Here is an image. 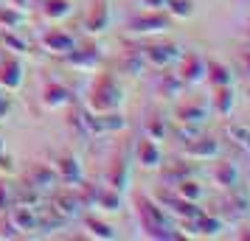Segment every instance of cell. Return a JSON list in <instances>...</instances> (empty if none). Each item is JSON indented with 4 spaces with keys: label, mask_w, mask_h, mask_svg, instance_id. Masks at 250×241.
Returning <instances> with one entry per match:
<instances>
[{
    "label": "cell",
    "mask_w": 250,
    "mask_h": 241,
    "mask_svg": "<svg viewBox=\"0 0 250 241\" xmlns=\"http://www.w3.org/2000/svg\"><path fill=\"white\" fill-rule=\"evenodd\" d=\"M17 171V166H14V160L6 154V149H0V174H6V177H12V174Z\"/></svg>",
    "instance_id": "ab89813d"
},
{
    "label": "cell",
    "mask_w": 250,
    "mask_h": 241,
    "mask_svg": "<svg viewBox=\"0 0 250 241\" xmlns=\"http://www.w3.org/2000/svg\"><path fill=\"white\" fill-rule=\"evenodd\" d=\"M225 132L233 143H239L245 151H250V127H245V124H228Z\"/></svg>",
    "instance_id": "8d00e7d4"
},
{
    "label": "cell",
    "mask_w": 250,
    "mask_h": 241,
    "mask_svg": "<svg viewBox=\"0 0 250 241\" xmlns=\"http://www.w3.org/2000/svg\"><path fill=\"white\" fill-rule=\"evenodd\" d=\"M214 213L222 219V222H239V219L250 216V194L242 185L230 188V191H225V196L216 202Z\"/></svg>",
    "instance_id": "8992f818"
},
{
    "label": "cell",
    "mask_w": 250,
    "mask_h": 241,
    "mask_svg": "<svg viewBox=\"0 0 250 241\" xmlns=\"http://www.w3.org/2000/svg\"><path fill=\"white\" fill-rule=\"evenodd\" d=\"M6 219L14 224V230H17L20 236L37 233V207L14 202V205H9V210H6Z\"/></svg>",
    "instance_id": "ffe728a7"
},
{
    "label": "cell",
    "mask_w": 250,
    "mask_h": 241,
    "mask_svg": "<svg viewBox=\"0 0 250 241\" xmlns=\"http://www.w3.org/2000/svg\"><path fill=\"white\" fill-rule=\"evenodd\" d=\"M110 20H113L110 0H90V6L84 12V20H82V28L87 34H104L110 28Z\"/></svg>",
    "instance_id": "7c38bea8"
},
{
    "label": "cell",
    "mask_w": 250,
    "mask_h": 241,
    "mask_svg": "<svg viewBox=\"0 0 250 241\" xmlns=\"http://www.w3.org/2000/svg\"><path fill=\"white\" fill-rule=\"evenodd\" d=\"M205 81L211 87H225V84H233V73L228 65L216 62V59H205Z\"/></svg>",
    "instance_id": "4316f807"
},
{
    "label": "cell",
    "mask_w": 250,
    "mask_h": 241,
    "mask_svg": "<svg viewBox=\"0 0 250 241\" xmlns=\"http://www.w3.org/2000/svg\"><path fill=\"white\" fill-rule=\"evenodd\" d=\"M48 202L57 207V210H62L70 222H73V219H82V216H84V210H87V205H84V199H82V194H79V188H76V185H68V188H54V191L48 194Z\"/></svg>",
    "instance_id": "ba28073f"
},
{
    "label": "cell",
    "mask_w": 250,
    "mask_h": 241,
    "mask_svg": "<svg viewBox=\"0 0 250 241\" xmlns=\"http://www.w3.org/2000/svg\"><path fill=\"white\" fill-rule=\"evenodd\" d=\"M135 210H138V224H141V233L152 241H174V239H183L177 230L171 227V222L166 216V210L152 199V196L141 194L135 196Z\"/></svg>",
    "instance_id": "6da1fadb"
},
{
    "label": "cell",
    "mask_w": 250,
    "mask_h": 241,
    "mask_svg": "<svg viewBox=\"0 0 250 241\" xmlns=\"http://www.w3.org/2000/svg\"><path fill=\"white\" fill-rule=\"evenodd\" d=\"M141 54L149 68H171V65H177L183 51L174 42H149V45H141Z\"/></svg>",
    "instance_id": "30bf717a"
},
{
    "label": "cell",
    "mask_w": 250,
    "mask_h": 241,
    "mask_svg": "<svg viewBox=\"0 0 250 241\" xmlns=\"http://www.w3.org/2000/svg\"><path fill=\"white\" fill-rule=\"evenodd\" d=\"M23 79H25L23 59L17 54H0V90H6V93L20 90Z\"/></svg>",
    "instance_id": "9c48e42d"
},
{
    "label": "cell",
    "mask_w": 250,
    "mask_h": 241,
    "mask_svg": "<svg viewBox=\"0 0 250 241\" xmlns=\"http://www.w3.org/2000/svg\"><path fill=\"white\" fill-rule=\"evenodd\" d=\"M54 171H57L59 183L62 185H79L84 180V168H82V163L76 154H70V151H59L57 160H54Z\"/></svg>",
    "instance_id": "9a60e30c"
},
{
    "label": "cell",
    "mask_w": 250,
    "mask_h": 241,
    "mask_svg": "<svg viewBox=\"0 0 250 241\" xmlns=\"http://www.w3.org/2000/svg\"><path fill=\"white\" fill-rule=\"evenodd\" d=\"M59 59L76 70H96L104 62V51L99 45H82V48L76 45V48H70L68 54H62Z\"/></svg>",
    "instance_id": "8fae6325"
},
{
    "label": "cell",
    "mask_w": 250,
    "mask_h": 241,
    "mask_svg": "<svg viewBox=\"0 0 250 241\" xmlns=\"http://www.w3.org/2000/svg\"><path fill=\"white\" fill-rule=\"evenodd\" d=\"M3 3H6V6H14V9H28V0H3Z\"/></svg>",
    "instance_id": "ee69618b"
},
{
    "label": "cell",
    "mask_w": 250,
    "mask_h": 241,
    "mask_svg": "<svg viewBox=\"0 0 250 241\" xmlns=\"http://www.w3.org/2000/svg\"><path fill=\"white\" fill-rule=\"evenodd\" d=\"M129 177H132V168H129V154L121 151V154H115L110 166H107V171H104V185H110L113 191L118 194H124L126 188H129Z\"/></svg>",
    "instance_id": "4fadbf2b"
},
{
    "label": "cell",
    "mask_w": 250,
    "mask_h": 241,
    "mask_svg": "<svg viewBox=\"0 0 250 241\" xmlns=\"http://www.w3.org/2000/svg\"><path fill=\"white\" fill-rule=\"evenodd\" d=\"M0 149H6V143H3V135H0Z\"/></svg>",
    "instance_id": "f6af8a7d"
},
{
    "label": "cell",
    "mask_w": 250,
    "mask_h": 241,
    "mask_svg": "<svg viewBox=\"0 0 250 241\" xmlns=\"http://www.w3.org/2000/svg\"><path fill=\"white\" fill-rule=\"evenodd\" d=\"M70 12H73L70 0H40V14L51 23H59V20L70 17Z\"/></svg>",
    "instance_id": "83f0119b"
},
{
    "label": "cell",
    "mask_w": 250,
    "mask_h": 241,
    "mask_svg": "<svg viewBox=\"0 0 250 241\" xmlns=\"http://www.w3.org/2000/svg\"><path fill=\"white\" fill-rule=\"evenodd\" d=\"M9 112H12V98H9V95H0V121Z\"/></svg>",
    "instance_id": "b9f144b4"
},
{
    "label": "cell",
    "mask_w": 250,
    "mask_h": 241,
    "mask_svg": "<svg viewBox=\"0 0 250 241\" xmlns=\"http://www.w3.org/2000/svg\"><path fill=\"white\" fill-rule=\"evenodd\" d=\"M194 174V166H188V163H166L163 166V171H160V185H174V183H180L183 177H191Z\"/></svg>",
    "instance_id": "4dcf8cb0"
},
{
    "label": "cell",
    "mask_w": 250,
    "mask_h": 241,
    "mask_svg": "<svg viewBox=\"0 0 250 241\" xmlns=\"http://www.w3.org/2000/svg\"><path fill=\"white\" fill-rule=\"evenodd\" d=\"M12 205V199H9V191H6V183H0V213H6Z\"/></svg>",
    "instance_id": "60d3db41"
},
{
    "label": "cell",
    "mask_w": 250,
    "mask_h": 241,
    "mask_svg": "<svg viewBox=\"0 0 250 241\" xmlns=\"http://www.w3.org/2000/svg\"><path fill=\"white\" fill-rule=\"evenodd\" d=\"M82 115V132L84 138H99V135H110V132H118V129L126 127V118L118 110L115 112H90V110H79Z\"/></svg>",
    "instance_id": "277c9868"
},
{
    "label": "cell",
    "mask_w": 250,
    "mask_h": 241,
    "mask_svg": "<svg viewBox=\"0 0 250 241\" xmlns=\"http://www.w3.org/2000/svg\"><path fill=\"white\" fill-rule=\"evenodd\" d=\"M0 3H3V0H0Z\"/></svg>",
    "instance_id": "bcb514c9"
},
{
    "label": "cell",
    "mask_w": 250,
    "mask_h": 241,
    "mask_svg": "<svg viewBox=\"0 0 250 241\" xmlns=\"http://www.w3.org/2000/svg\"><path fill=\"white\" fill-rule=\"evenodd\" d=\"M236 68H239V73H242V76L250 81V45L239 48V54H236Z\"/></svg>",
    "instance_id": "f35d334b"
},
{
    "label": "cell",
    "mask_w": 250,
    "mask_h": 241,
    "mask_svg": "<svg viewBox=\"0 0 250 241\" xmlns=\"http://www.w3.org/2000/svg\"><path fill=\"white\" fill-rule=\"evenodd\" d=\"M169 124L163 121V115L160 112H149L146 124H144V135H149L152 140H163L166 135H169Z\"/></svg>",
    "instance_id": "e575fe53"
},
{
    "label": "cell",
    "mask_w": 250,
    "mask_h": 241,
    "mask_svg": "<svg viewBox=\"0 0 250 241\" xmlns=\"http://www.w3.org/2000/svg\"><path fill=\"white\" fill-rule=\"evenodd\" d=\"M25 23H28V14H25L23 9H14V6H6V3H0V28L20 31Z\"/></svg>",
    "instance_id": "f546056e"
},
{
    "label": "cell",
    "mask_w": 250,
    "mask_h": 241,
    "mask_svg": "<svg viewBox=\"0 0 250 241\" xmlns=\"http://www.w3.org/2000/svg\"><path fill=\"white\" fill-rule=\"evenodd\" d=\"M135 160L141 163V168L146 171H155L163 166V151H160L158 140H152L149 135H141L135 143Z\"/></svg>",
    "instance_id": "d6986e66"
},
{
    "label": "cell",
    "mask_w": 250,
    "mask_h": 241,
    "mask_svg": "<svg viewBox=\"0 0 250 241\" xmlns=\"http://www.w3.org/2000/svg\"><path fill=\"white\" fill-rule=\"evenodd\" d=\"M37 3H40V0H37Z\"/></svg>",
    "instance_id": "c3c4849f"
},
{
    "label": "cell",
    "mask_w": 250,
    "mask_h": 241,
    "mask_svg": "<svg viewBox=\"0 0 250 241\" xmlns=\"http://www.w3.org/2000/svg\"><path fill=\"white\" fill-rule=\"evenodd\" d=\"M239 180H242V174H239L236 163L219 160V163L211 166V183H214L219 191H230V188H236Z\"/></svg>",
    "instance_id": "cb8c5ba5"
},
{
    "label": "cell",
    "mask_w": 250,
    "mask_h": 241,
    "mask_svg": "<svg viewBox=\"0 0 250 241\" xmlns=\"http://www.w3.org/2000/svg\"><path fill=\"white\" fill-rule=\"evenodd\" d=\"M25 185H31L40 194L48 196L54 188H59V177L48 163H34V166H28V171H25Z\"/></svg>",
    "instance_id": "2e32d148"
},
{
    "label": "cell",
    "mask_w": 250,
    "mask_h": 241,
    "mask_svg": "<svg viewBox=\"0 0 250 241\" xmlns=\"http://www.w3.org/2000/svg\"><path fill=\"white\" fill-rule=\"evenodd\" d=\"M141 3H144L146 9H166V3H169V0H141Z\"/></svg>",
    "instance_id": "7bdbcfd3"
},
{
    "label": "cell",
    "mask_w": 250,
    "mask_h": 241,
    "mask_svg": "<svg viewBox=\"0 0 250 241\" xmlns=\"http://www.w3.org/2000/svg\"><path fill=\"white\" fill-rule=\"evenodd\" d=\"M40 98L45 104L48 110H62V107H73V90L62 81H54V79H45L42 81V93Z\"/></svg>",
    "instance_id": "e0dca14e"
},
{
    "label": "cell",
    "mask_w": 250,
    "mask_h": 241,
    "mask_svg": "<svg viewBox=\"0 0 250 241\" xmlns=\"http://www.w3.org/2000/svg\"><path fill=\"white\" fill-rule=\"evenodd\" d=\"M0 42H3V48L9 51V54H17V56H23V54H28L31 51V42L25 39V37H20L17 31H0Z\"/></svg>",
    "instance_id": "836d02e7"
},
{
    "label": "cell",
    "mask_w": 250,
    "mask_h": 241,
    "mask_svg": "<svg viewBox=\"0 0 250 241\" xmlns=\"http://www.w3.org/2000/svg\"><path fill=\"white\" fill-rule=\"evenodd\" d=\"M0 95H3V93H0Z\"/></svg>",
    "instance_id": "7dc6e473"
},
{
    "label": "cell",
    "mask_w": 250,
    "mask_h": 241,
    "mask_svg": "<svg viewBox=\"0 0 250 241\" xmlns=\"http://www.w3.org/2000/svg\"><path fill=\"white\" fill-rule=\"evenodd\" d=\"M171 191L177 196H183V199H188V202H203L205 199V188L194 177H183L180 183H174V185H169Z\"/></svg>",
    "instance_id": "f1b7e54d"
},
{
    "label": "cell",
    "mask_w": 250,
    "mask_h": 241,
    "mask_svg": "<svg viewBox=\"0 0 250 241\" xmlns=\"http://www.w3.org/2000/svg\"><path fill=\"white\" fill-rule=\"evenodd\" d=\"M40 45H42V51H48V54L62 56V54H68L70 48H76V37L68 34V31H62V28H45V31L40 34Z\"/></svg>",
    "instance_id": "ac0fdd59"
},
{
    "label": "cell",
    "mask_w": 250,
    "mask_h": 241,
    "mask_svg": "<svg viewBox=\"0 0 250 241\" xmlns=\"http://www.w3.org/2000/svg\"><path fill=\"white\" fill-rule=\"evenodd\" d=\"M180 70H177V76L186 81V87H191V84H200L205 81V59L200 54H180Z\"/></svg>",
    "instance_id": "44dd1931"
},
{
    "label": "cell",
    "mask_w": 250,
    "mask_h": 241,
    "mask_svg": "<svg viewBox=\"0 0 250 241\" xmlns=\"http://www.w3.org/2000/svg\"><path fill=\"white\" fill-rule=\"evenodd\" d=\"M152 199H155V202L169 213V216H177L180 222H186V219H197L200 213H203L200 202H188V199L177 196L171 188H163V185H160V191L152 196Z\"/></svg>",
    "instance_id": "52a82bcc"
},
{
    "label": "cell",
    "mask_w": 250,
    "mask_h": 241,
    "mask_svg": "<svg viewBox=\"0 0 250 241\" xmlns=\"http://www.w3.org/2000/svg\"><path fill=\"white\" fill-rule=\"evenodd\" d=\"M84 219V227H87V233H90L93 239H99V241H115L118 239V230L110 227L107 222H102V219H96V216H82Z\"/></svg>",
    "instance_id": "d6a6232c"
},
{
    "label": "cell",
    "mask_w": 250,
    "mask_h": 241,
    "mask_svg": "<svg viewBox=\"0 0 250 241\" xmlns=\"http://www.w3.org/2000/svg\"><path fill=\"white\" fill-rule=\"evenodd\" d=\"M183 154H186L188 160H216V157L222 154V146H219V140H216V138H211V135L200 132L197 138L186 140Z\"/></svg>",
    "instance_id": "5bb4252c"
},
{
    "label": "cell",
    "mask_w": 250,
    "mask_h": 241,
    "mask_svg": "<svg viewBox=\"0 0 250 241\" xmlns=\"http://www.w3.org/2000/svg\"><path fill=\"white\" fill-rule=\"evenodd\" d=\"M84 104H87L90 112H115V110L124 104V87L118 84V79H115L113 73L102 70V73L90 81Z\"/></svg>",
    "instance_id": "7a4b0ae2"
},
{
    "label": "cell",
    "mask_w": 250,
    "mask_h": 241,
    "mask_svg": "<svg viewBox=\"0 0 250 241\" xmlns=\"http://www.w3.org/2000/svg\"><path fill=\"white\" fill-rule=\"evenodd\" d=\"M158 93L163 98H180L183 93H186V81L177 73H163L158 81Z\"/></svg>",
    "instance_id": "1f68e13d"
},
{
    "label": "cell",
    "mask_w": 250,
    "mask_h": 241,
    "mask_svg": "<svg viewBox=\"0 0 250 241\" xmlns=\"http://www.w3.org/2000/svg\"><path fill=\"white\" fill-rule=\"evenodd\" d=\"M76 188H79V194L87 207H96V210H104V213H118L124 207L121 194L113 191L110 185H90L87 180H82Z\"/></svg>",
    "instance_id": "3957f363"
},
{
    "label": "cell",
    "mask_w": 250,
    "mask_h": 241,
    "mask_svg": "<svg viewBox=\"0 0 250 241\" xmlns=\"http://www.w3.org/2000/svg\"><path fill=\"white\" fill-rule=\"evenodd\" d=\"M208 104L203 98H197V101H186V104H177V110H174V121H180V124H191V127H203L205 121H208Z\"/></svg>",
    "instance_id": "603a6c76"
},
{
    "label": "cell",
    "mask_w": 250,
    "mask_h": 241,
    "mask_svg": "<svg viewBox=\"0 0 250 241\" xmlns=\"http://www.w3.org/2000/svg\"><path fill=\"white\" fill-rule=\"evenodd\" d=\"M118 68L124 70L126 76H141V73L149 68L146 59H144V54H141V45L126 48L124 54H121V59H118Z\"/></svg>",
    "instance_id": "484cf974"
},
{
    "label": "cell",
    "mask_w": 250,
    "mask_h": 241,
    "mask_svg": "<svg viewBox=\"0 0 250 241\" xmlns=\"http://www.w3.org/2000/svg\"><path fill=\"white\" fill-rule=\"evenodd\" d=\"M70 219L62 213V210H57V207L51 205V202H42V205H37V230H42V233H54V230H62L68 227Z\"/></svg>",
    "instance_id": "7402d4cb"
},
{
    "label": "cell",
    "mask_w": 250,
    "mask_h": 241,
    "mask_svg": "<svg viewBox=\"0 0 250 241\" xmlns=\"http://www.w3.org/2000/svg\"><path fill=\"white\" fill-rule=\"evenodd\" d=\"M236 107V93H233V84H225V87H214V95H211V110H214L219 118H228Z\"/></svg>",
    "instance_id": "d4e9b609"
},
{
    "label": "cell",
    "mask_w": 250,
    "mask_h": 241,
    "mask_svg": "<svg viewBox=\"0 0 250 241\" xmlns=\"http://www.w3.org/2000/svg\"><path fill=\"white\" fill-rule=\"evenodd\" d=\"M163 12L169 14V17H177V20H188L194 14V3L191 0H169Z\"/></svg>",
    "instance_id": "d590c367"
},
{
    "label": "cell",
    "mask_w": 250,
    "mask_h": 241,
    "mask_svg": "<svg viewBox=\"0 0 250 241\" xmlns=\"http://www.w3.org/2000/svg\"><path fill=\"white\" fill-rule=\"evenodd\" d=\"M17 202H20V205L37 207V205H42V202H45V194H40V191L31 188V185H23V188L17 191Z\"/></svg>",
    "instance_id": "74e56055"
},
{
    "label": "cell",
    "mask_w": 250,
    "mask_h": 241,
    "mask_svg": "<svg viewBox=\"0 0 250 241\" xmlns=\"http://www.w3.org/2000/svg\"><path fill=\"white\" fill-rule=\"evenodd\" d=\"M171 28V17L163 9H146V12L129 17L126 31L132 37H149V34H166Z\"/></svg>",
    "instance_id": "5b68a950"
}]
</instances>
